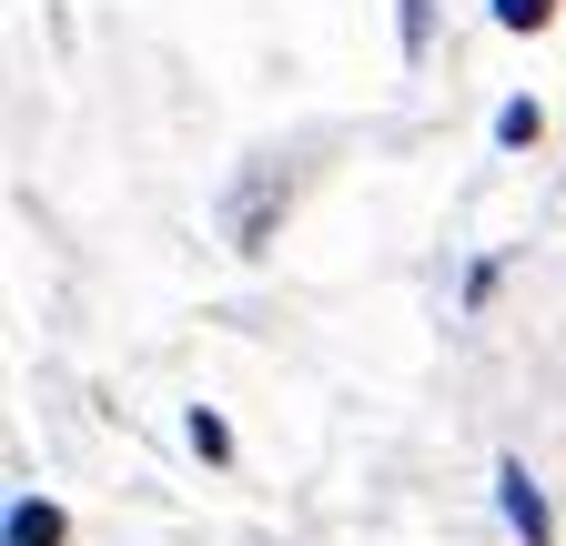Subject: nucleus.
I'll return each instance as SVG.
<instances>
[{
	"label": "nucleus",
	"mask_w": 566,
	"mask_h": 546,
	"mask_svg": "<svg viewBox=\"0 0 566 546\" xmlns=\"http://www.w3.org/2000/svg\"><path fill=\"white\" fill-rule=\"evenodd\" d=\"M485 11L506 21V31H546V21H556V0H485Z\"/></svg>",
	"instance_id": "5"
},
{
	"label": "nucleus",
	"mask_w": 566,
	"mask_h": 546,
	"mask_svg": "<svg viewBox=\"0 0 566 546\" xmlns=\"http://www.w3.org/2000/svg\"><path fill=\"white\" fill-rule=\"evenodd\" d=\"M536 132H546V112H536V102H495V143H506V153H526Z\"/></svg>",
	"instance_id": "3"
},
{
	"label": "nucleus",
	"mask_w": 566,
	"mask_h": 546,
	"mask_svg": "<svg viewBox=\"0 0 566 546\" xmlns=\"http://www.w3.org/2000/svg\"><path fill=\"white\" fill-rule=\"evenodd\" d=\"M182 435H192V455H212V465H223V455H233V426H223V416H212V405H192V426H182Z\"/></svg>",
	"instance_id": "4"
},
{
	"label": "nucleus",
	"mask_w": 566,
	"mask_h": 546,
	"mask_svg": "<svg viewBox=\"0 0 566 546\" xmlns=\"http://www.w3.org/2000/svg\"><path fill=\"white\" fill-rule=\"evenodd\" d=\"M11 546H61V506L51 496H11V526H0Z\"/></svg>",
	"instance_id": "2"
},
{
	"label": "nucleus",
	"mask_w": 566,
	"mask_h": 546,
	"mask_svg": "<svg viewBox=\"0 0 566 546\" xmlns=\"http://www.w3.org/2000/svg\"><path fill=\"white\" fill-rule=\"evenodd\" d=\"M424 21H436V0H405V51H424Z\"/></svg>",
	"instance_id": "6"
},
{
	"label": "nucleus",
	"mask_w": 566,
	"mask_h": 546,
	"mask_svg": "<svg viewBox=\"0 0 566 546\" xmlns=\"http://www.w3.org/2000/svg\"><path fill=\"white\" fill-rule=\"evenodd\" d=\"M495 506H506V526H516L526 546H546V536H556V516H546V486L526 475V455H506V465H495Z\"/></svg>",
	"instance_id": "1"
}]
</instances>
